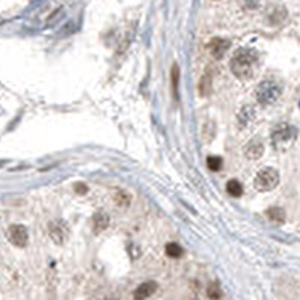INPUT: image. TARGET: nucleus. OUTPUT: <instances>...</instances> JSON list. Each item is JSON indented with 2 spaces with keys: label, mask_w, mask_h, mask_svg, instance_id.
<instances>
[{
  "label": "nucleus",
  "mask_w": 300,
  "mask_h": 300,
  "mask_svg": "<svg viewBox=\"0 0 300 300\" xmlns=\"http://www.w3.org/2000/svg\"><path fill=\"white\" fill-rule=\"evenodd\" d=\"M226 190H228L229 195L234 196V198H240V196L243 195V186H241L237 180L228 181V184H226Z\"/></svg>",
  "instance_id": "obj_13"
},
{
  "label": "nucleus",
  "mask_w": 300,
  "mask_h": 300,
  "mask_svg": "<svg viewBox=\"0 0 300 300\" xmlns=\"http://www.w3.org/2000/svg\"><path fill=\"white\" fill-rule=\"evenodd\" d=\"M68 236V226L65 222H61V220H56L50 225V237L53 238V241L58 243V244H62L65 241Z\"/></svg>",
  "instance_id": "obj_6"
},
{
  "label": "nucleus",
  "mask_w": 300,
  "mask_h": 300,
  "mask_svg": "<svg viewBox=\"0 0 300 300\" xmlns=\"http://www.w3.org/2000/svg\"><path fill=\"white\" fill-rule=\"evenodd\" d=\"M8 240L17 246V248H24L29 240L27 229L23 225H11L8 229Z\"/></svg>",
  "instance_id": "obj_4"
},
{
  "label": "nucleus",
  "mask_w": 300,
  "mask_h": 300,
  "mask_svg": "<svg viewBox=\"0 0 300 300\" xmlns=\"http://www.w3.org/2000/svg\"><path fill=\"white\" fill-rule=\"evenodd\" d=\"M280 94H282V87L275 80H264L257 86V89H255L257 101L262 106L275 104L279 100Z\"/></svg>",
  "instance_id": "obj_2"
},
{
  "label": "nucleus",
  "mask_w": 300,
  "mask_h": 300,
  "mask_svg": "<svg viewBox=\"0 0 300 300\" xmlns=\"http://www.w3.org/2000/svg\"><path fill=\"white\" fill-rule=\"evenodd\" d=\"M207 296L211 300H219L222 297V290H220V285L217 284V282H213V284L207 288Z\"/></svg>",
  "instance_id": "obj_15"
},
{
  "label": "nucleus",
  "mask_w": 300,
  "mask_h": 300,
  "mask_svg": "<svg viewBox=\"0 0 300 300\" xmlns=\"http://www.w3.org/2000/svg\"><path fill=\"white\" fill-rule=\"evenodd\" d=\"M231 71L240 80H249L255 76L258 68V53L252 48H238L229 62Z\"/></svg>",
  "instance_id": "obj_1"
},
{
  "label": "nucleus",
  "mask_w": 300,
  "mask_h": 300,
  "mask_svg": "<svg viewBox=\"0 0 300 300\" xmlns=\"http://www.w3.org/2000/svg\"><path fill=\"white\" fill-rule=\"evenodd\" d=\"M109 222H110V219H109L107 213H104V211H97V213L94 214V217H92L94 233L98 234V233L104 231V229L109 226Z\"/></svg>",
  "instance_id": "obj_10"
},
{
  "label": "nucleus",
  "mask_w": 300,
  "mask_h": 300,
  "mask_svg": "<svg viewBox=\"0 0 300 300\" xmlns=\"http://www.w3.org/2000/svg\"><path fill=\"white\" fill-rule=\"evenodd\" d=\"M244 154L248 158H251V160H258V158L264 154V145L261 140L258 139H254L251 140V142L248 144V147L244 148Z\"/></svg>",
  "instance_id": "obj_9"
},
{
  "label": "nucleus",
  "mask_w": 300,
  "mask_h": 300,
  "mask_svg": "<svg viewBox=\"0 0 300 300\" xmlns=\"http://www.w3.org/2000/svg\"><path fill=\"white\" fill-rule=\"evenodd\" d=\"M184 254L183 248L178 243H168L166 244V255L171 258H181Z\"/></svg>",
  "instance_id": "obj_14"
},
{
  "label": "nucleus",
  "mask_w": 300,
  "mask_h": 300,
  "mask_svg": "<svg viewBox=\"0 0 300 300\" xmlns=\"http://www.w3.org/2000/svg\"><path fill=\"white\" fill-rule=\"evenodd\" d=\"M74 190H76V193H79V195H85V193L87 192V186L83 184V183H76Z\"/></svg>",
  "instance_id": "obj_19"
},
{
  "label": "nucleus",
  "mask_w": 300,
  "mask_h": 300,
  "mask_svg": "<svg viewBox=\"0 0 300 300\" xmlns=\"http://www.w3.org/2000/svg\"><path fill=\"white\" fill-rule=\"evenodd\" d=\"M115 201L119 207H129L130 205V201H131V196L129 195L127 192L124 190H119L116 193V196H115Z\"/></svg>",
  "instance_id": "obj_16"
},
{
  "label": "nucleus",
  "mask_w": 300,
  "mask_h": 300,
  "mask_svg": "<svg viewBox=\"0 0 300 300\" xmlns=\"http://www.w3.org/2000/svg\"><path fill=\"white\" fill-rule=\"evenodd\" d=\"M266 214H267V217L272 220V222H275V223H284L285 222V211L282 210V208H279V207H272V208H269L267 211H266Z\"/></svg>",
  "instance_id": "obj_12"
},
{
  "label": "nucleus",
  "mask_w": 300,
  "mask_h": 300,
  "mask_svg": "<svg viewBox=\"0 0 300 300\" xmlns=\"http://www.w3.org/2000/svg\"><path fill=\"white\" fill-rule=\"evenodd\" d=\"M158 288V284L155 280H148V282H144V284H140L136 290H134V300H145L148 297H151Z\"/></svg>",
  "instance_id": "obj_7"
},
{
  "label": "nucleus",
  "mask_w": 300,
  "mask_h": 300,
  "mask_svg": "<svg viewBox=\"0 0 300 300\" xmlns=\"http://www.w3.org/2000/svg\"><path fill=\"white\" fill-rule=\"evenodd\" d=\"M178 79H180V69L176 65H173L172 69V83H173V92L176 95V89H178Z\"/></svg>",
  "instance_id": "obj_18"
},
{
  "label": "nucleus",
  "mask_w": 300,
  "mask_h": 300,
  "mask_svg": "<svg viewBox=\"0 0 300 300\" xmlns=\"http://www.w3.org/2000/svg\"><path fill=\"white\" fill-rule=\"evenodd\" d=\"M207 166H208V169L214 171V172L220 171V169H222V158L217 157V155L208 157V158H207Z\"/></svg>",
  "instance_id": "obj_17"
},
{
  "label": "nucleus",
  "mask_w": 300,
  "mask_h": 300,
  "mask_svg": "<svg viewBox=\"0 0 300 300\" xmlns=\"http://www.w3.org/2000/svg\"><path fill=\"white\" fill-rule=\"evenodd\" d=\"M255 116H257V110L252 107V106H244L238 113V122L241 126H248L249 122H252L255 119Z\"/></svg>",
  "instance_id": "obj_11"
},
{
  "label": "nucleus",
  "mask_w": 300,
  "mask_h": 300,
  "mask_svg": "<svg viewBox=\"0 0 300 300\" xmlns=\"http://www.w3.org/2000/svg\"><path fill=\"white\" fill-rule=\"evenodd\" d=\"M228 48H229V41L228 40H222V38H214V40H211L210 44H208L210 53L216 59L223 58V55L228 51Z\"/></svg>",
  "instance_id": "obj_8"
},
{
  "label": "nucleus",
  "mask_w": 300,
  "mask_h": 300,
  "mask_svg": "<svg viewBox=\"0 0 300 300\" xmlns=\"http://www.w3.org/2000/svg\"><path fill=\"white\" fill-rule=\"evenodd\" d=\"M294 136V127L287 124V122H282V124L276 126L273 133H272V139L273 142L278 144V142H288L291 140Z\"/></svg>",
  "instance_id": "obj_5"
},
{
  "label": "nucleus",
  "mask_w": 300,
  "mask_h": 300,
  "mask_svg": "<svg viewBox=\"0 0 300 300\" xmlns=\"http://www.w3.org/2000/svg\"><path fill=\"white\" fill-rule=\"evenodd\" d=\"M279 184V172L275 168H262L257 176L254 186L258 192H270Z\"/></svg>",
  "instance_id": "obj_3"
}]
</instances>
